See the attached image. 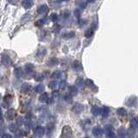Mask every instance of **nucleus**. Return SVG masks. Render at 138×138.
<instances>
[{"instance_id":"20","label":"nucleus","mask_w":138,"mask_h":138,"mask_svg":"<svg viewBox=\"0 0 138 138\" xmlns=\"http://www.w3.org/2000/svg\"><path fill=\"white\" fill-rule=\"evenodd\" d=\"M9 129H10V131H11V132L16 133L18 130V125L16 124V123H10L9 125Z\"/></svg>"},{"instance_id":"46","label":"nucleus","mask_w":138,"mask_h":138,"mask_svg":"<svg viewBox=\"0 0 138 138\" xmlns=\"http://www.w3.org/2000/svg\"><path fill=\"white\" fill-rule=\"evenodd\" d=\"M64 99H65V100H67V101H68V100H70V99H71V97H70L69 95H66V96H65Z\"/></svg>"},{"instance_id":"8","label":"nucleus","mask_w":138,"mask_h":138,"mask_svg":"<svg viewBox=\"0 0 138 138\" xmlns=\"http://www.w3.org/2000/svg\"><path fill=\"white\" fill-rule=\"evenodd\" d=\"M127 130L124 127H120L118 129V138H126Z\"/></svg>"},{"instance_id":"21","label":"nucleus","mask_w":138,"mask_h":138,"mask_svg":"<svg viewBox=\"0 0 138 138\" xmlns=\"http://www.w3.org/2000/svg\"><path fill=\"white\" fill-rule=\"evenodd\" d=\"M58 86H59V83H58L56 80L50 81L49 84V87L50 89H52V90H55Z\"/></svg>"},{"instance_id":"43","label":"nucleus","mask_w":138,"mask_h":138,"mask_svg":"<svg viewBox=\"0 0 138 138\" xmlns=\"http://www.w3.org/2000/svg\"><path fill=\"white\" fill-rule=\"evenodd\" d=\"M2 138H12V135H10V134L5 133V134H4V135H3V136H2Z\"/></svg>"},{"instance_id":"10","label":"nucleus","mask_w":138,"mask_h":138,"mask_svg":"<svg viewBox=\"0 0 138 138\" xmlns=\"http://www.w3.org/2000/svg\"><path fill=\"white\" fill-rule=\"evenodd\" d=\"M72 67L75 72H79L81 70V64L79 60H74L72 63Z\"/></svg>"},{"instance_id":"17","label":"nucleus","mask_w":138,"mask_h":138,"mask_svg":"<svg viewBox=\"0 0 138 138\" xmlns=\"http://www.w3.org/2000/svg\"><path fill=\"white\" fill-rule=\"evenodd\" d=\"M117 114L121 118H123L127 115V110L124 108H118V110H117Z\"/></svg>"},{"instance_id":"50","label":"nucleus","mask_w":138,"mask_h":138,"mask_svg":"<svg viewBox=\"0 0 138 138\" xmlns=\"http://www.w3.org/2000/svg\"><path fill=\"white\" fill-rule=\"evenodd\" d=\"M0 100H1V94H0Z\"/></svg>"},{"instance_id":"11","label":"nucleus","mask_w":138,"mask_h":138,"mask_svg":"<svg viewBox=\"0 0 138 138\" xmlns=\"http://www.w3.org/2000/svg\"><path fill=\"white\" fill-rule=\"evenodd\" d=\"M15 117H16V111L13 109H10V110H9L6 112V118H7L8 120H13L15 118Z\"/></svg>"},{"instance_id":"13","label":"nucleus","mask_w":138,"mask_h":138,"mask_svg":"<svg viewBox=\"0 0 138 138\" xmlns=\"http://www.w3.org/2000/svg\"><path fill=\"white\" fill-rule=\"evenodd\" d=\"M33 5H34V3L30 0H24V1L22 2V6L24 9H30V8L32 7Z\"/></svg>"},{"instance_id":"6","label":"nucleus","mask_w":138,"mask_h":138,"mask_svg":"<svg viewBox=\"0 0 138 138\" xmlns=\"http://www.w3.org/2000/svg\"><path fill=\"white\" fill-rule=\"evenodd\" d=\"M1 60H2V63H3L5 66H9V65H11V60H10V56L7 55V54H4L1 57Z\"/></svg>"},{"instance_id":"40","label":"nucleus","mask_w":138,"mask_h":138,"mask_svg":"<svg viewBox=\"0 0 138 138\" xmlns=\"http://www.w3.org/2000/svg\"><path fill=\"white\" fill-rule=\"evenodd\" d=\"M50 18H51V20L53 21V22H55V21H57L58 19V15L56 13H52L51 16H50Z\"/></svg>"},{"instance_id":"48","label":"nucleus","mask_w":138,"mask_h":138,"mask_svg":"<svg viewBox=\"0 0 138 138\" xmlns=\"http://www.w3.org/2000/svg\"><path fill=\"white\" fill-rule=\"evenodd\" d=\"M2 136H3V131L0 129V138H2Z\"/></svg>"},{"instance_id":"15","label":"nucleus","mask_w":138,"mask_h":138,"mask_svg":"<svg viewBox=\"0 0 138 138\" xmlns=\"http://www.w3.org/2000/svg\"><path fill=\"white\" fill-rule=\"evenodd\" d=\"M34 68H35V66H34V65H33L32 63H27L24 66L25 72L28 73V74H29V73H32L33 70H34Z\"/></svg>"},{"instance_id":"42","label":"nucleus","mask_w":138,"mask_h":138,"mask_svg":"<svg viewBox=\"0 0 138 138\" xmlns=\"http://www.w3.org/2000/svg\"><path fill=\"white\" fill-rule=\"evenodd\" d=\"M85 24H86V21L84 19H80L79 21V25H80V26H83V25H85Z\"/></svg>"},{"instance_id":"35","label":"nucleus","mask_w":138,"mask_h":138,"mask_svg":"<svg viewBox=\"0 0 138 138\" xmlns=\"http://www.w3.org/2000/svg\"><path fill=\"white\" fill-rule=\"evenodd\" d=\"M46 49H44V48H41L39 50H38V52H37V54H36V55L37 56H44L45 54H46Z\"/></svg>"},{"instance_id":"29","label":"nucleus","mask_w":138,"mask_h":138,"mask_svg":"<svg viewBox=\"0 0 138 138\" xmlns=\"http://www.w3.org/2000/svg\"><path fill=\"white\" fill-rule=\"evenodd\" d=\"M43 90H44V85H37L35 87V91L37 93H41L43 91Z\"/></svg>"},{"instance_id":"38","label":"nucleus","mask_w":138,"mask_h":138,"mask_svg":"<svg viewBox=\"0 0 138 138\" xmlns=\"http://www.w3.org/2000/svg\"><path fill=\"white\" fill-rule=\"evenodd\" d=\"M74 14L77 18H79V17H80V15H81L80 10H79V9H75L74 11Z\"/></svg>"},{"instance_id":"52","label":"nucleus","mask_w":138,"mask_h":138,"mask_svg":"<svg viewBox=\"0 0 138 138\" xmlns=\"http://www.w3.org/2000/svg\"><path fill=\"white\" fill-rule=\"evenodd\" d=\"M137 138H138V137H137Z\"/></svg>"},{"instance_id":"5","label":"nucleus","mask_w":138,"mask_h":138,"mask_svg":"<svg viewBox=\"0 0 138 138\" xmlns=\"http://www.w3.org/2000/svg\"><path fill=\"white\" fill-rule=\"evenodd\" d=\"M136 102L137 98L135 96H131L126 100V105H128L129 107H132V106H135L136 104Z\"/></svg>"},{"instance_id":"14","label":"nucleus","mask_w":138,"mask_h":138,"mask_svg":"<svg viewBox=\"0 0 138 138\" xmlns=\"http://www.w3.org/2000/svg\"><path fill=\"white\" fill-rule=\"evenodd\" d=\"M58 64H59V60H58L56 57H51L49 60V62H48V65L50 66H56V65H58Z\"/></svg>"},{"instance_id":"44","label":"nucleus","mask_w":138,"mask_h":138,"mask_svg":"<svg viewBox=\"0 0 138 138\" xmlns=\"http://www.w3.org/2000/svg\"><path fill=\"white\" fill-rule=\"evenodd\" d=\"M33 124H34V123L29 122V123H28V124H27V128H28V129H31V128L33 127Z\"/></svg>"},{"instance_id":"23","label":"nucleus","mask_w":138,"mask_h":138,"mask_svg":"<svg viewBox=\"0 0 138 138\" xmlns=\"http://www.w3.org/2000/svg\"><path fill=\"white\" fill-rule=\"evenodd\" d=\"M14 74H15V76L16 78H20V77L22 76V74H24V72H22V69L20 68V67H17L15 69V71H14Z\"/></svg>"},{"instance_id":"19","label":"nucleus","mask_w":138,"mask_h":138,"mask_svg":"<svg viewBox=\"0 0 138 138\" xmlns=\"http://www.w3.org/2000/svg\"><path fill=\"white\" fill-rule=\"evenodd\" d=\"M62 72L61 71H60V70H56V71H54V72L52 74V78L53 79H60L62 77Z\"/></svg>"},{"instance_id":"24","label":"nucleus","mask_w":138,"mask_h":138,"mask_svg":"<svg viewBox=\"0 0 138 138\" xmlns=\"http://www.w3.org/2000/svg\"><path fill=\"white\" fill-rule=\"evenodd\" d=\"M91 113H93V116H98V115L100 114V109L96 105L93 106L91 107Z\"/></svg>"},{"instance_id":"12","label":"nucleus","mask_w":138,"mask_h":138,"mask_svg":"<svg viewBox=\"0 0 138 138\" xmlns=\"http://www.w3.org/2000/svg\"><path fill=\"white\" fill-rule=\"evenodd\" d=\"M109 113H110V109L107 106H103L102 109H100V114L103 118H107L109 116Z\"/></svg>"},{"instance_id":"49","label":"nucleus","mask_w":138,"mask_h":138,"mask_svg":"<svg viewBox=\"0 0 138 138\" xmlns=\"http://www.w3.org/2000/svg\"><path fill=\"white\" fill-rule=\"evenodd\" d=\"M13 138H19V136H18V135H16H16H15V136H14Z\"/></svg>"},{"instance_id":"27","label":"nucleus","mask_w":138,"mask_h":138,"mask_svg":"<svg viewBox=\"0 0 138 138\" xmlns=\"http://www.w3.org/2000/svg\"><path fill=\"white\" fill-rule=\"evenodd\" d=\"M54 123H49V125H48V127H47V134H48V135H51L52 132L54 131Z\"/></svg>"},{"instance_id":"3","label":"nucleus","mask_w":138,"mask_h":138,"mask_svg":"<svg viewBox=\"0 0 138 138\" xmlns=\"http://www.w3.org/2000/svg\"><path fill=\"white\" fill-rule=\"evenodd\" d=\"M83 110H84V106H83V104H81L79 103H75L72 108L73 112H74V113H76V114L81 113V112L83 111Z\"/></svg>"},{"instance_id":"26","label":"nucleus","mask_w":138,"mask_h":138,"mask_svg":"<svg viewBox=\"0 0 138 138\" xmlns=\"http://www.w3.org/2000/svg\"><path fill=\"white\" fill-rule=\"evenodd\" d=\"M75 83H76V85H78L79 87H82L83 85L85 84V81L84 79L82 78H80V77H79V78L76 79V80H75Z\"/></svg>"},{"instance_id":"16","label":"nucleus","mask_w":138,"mask_h":138,"mask_svg":"<svg viewBox=\"0 0 138 138\" xmlns=\"http://www.w3.org/2000/svg\"><path fill=\"white\" fill-rule=\"evenodd\" d=\"M49 99V97L47 93L41 94V95L39 97V100H40V102H41V103H48Z\"/></svg>"},{"instance_id":"41","label":"nucleus","mask_w":138,"mask_h":138,"mask_svg":"<svg viewBox=\"0 0 138 138\" xmlns=\"http://www.w3.org/2000/svg\"><path fill=\"white\" fill-rule=\"evenodd\" d=\"M66 81H61L60 83H59V86H60V89H65L66 88Z\"/></svg>"},{"instance_id":"39","label":"nucleus","mask_w":138,"mask_h":138,"mask_svg":"<svg viewBox=\"0 0 138 138\" xmlns=\"http://www.w3.org/2000/svg\"><path fill=\"white\" fill-rule=\"evenodd\" d=\"M62 17L64 18H67L69 17V16H70V11L69 10H64L63 12H62Z\"/></svg>"},{"instance_id":"33","label":"nucleus","mask_w":138,"mask_h":138,"mask_svg":"<svg viewBox=\"0 0 138 138\" xmlns=\"http://www.w3.org/2000/svg\"><path fill=\"white\" fill-rule=\"evenodd\" d=\"M30 89V85H29L28 83H22V91L26 93V91H28Z\"/></svg>"},{"instance_id":"9","label":"nucleus","mask_w":138,"mask_h":138,"mask_svg":"<svg viewBox=\"0 0 138 138\" xmlns=\"http://www.w3.org/2000/svg\"><path fill=\"white\" fill-rule=\"evenodd\" d=\"M104 132L107 135V136H109V135L114 134V128L110 124H108V125H106V126L104 127Z\"/></svg>"},{"instance_id":"22","label":"nucleus","mask_w":138,"mask_h":138,"mask_svg":"<svg viewBox=\"0 0 138 138\" xmlns=\"http://www.w3.org/2000/svg\"><path fill=\"white\" fill-rule=\"evenodd\" d=\"M130 127L133 129H138V120L135 118H133L130 120Z\"/></svg>"},{"instance_id":"30","label":"nucleus","mask_w":138,"mask_h":138,"mask_svg":"<svg viewBox=\"0 0 138 138\" xmlns=\"http://www.w3.org/2000/svg\"><path fill=\"white\" fill-rule=\"evenodd\" d=\"M35 79L37 82H41V81H43V79H44V75L41 74H36L35 75Z\"/></svg>"},{"instance_id":"7","label":"nucleus","mask_w":138,"mask_h":138,"mask_svg":"<svg viewBox=\"0 0 138 138\" xmlns=\"http://www.w3.org/2000/svg\"><path fill=\"white\" fill-rule=\"evenodd\" d=\"M48 11H49V8H48V6L46 5H40L38 7V9H37V13H38L39 15H43V14H46Z\"/></svg>"},{"instance_id":"2","label":"nucleus","mask_w":138,"mask_h":138,"mask_svg":"<svg viewBox=\"0 0 138 138\" xmlns=\"http://www.w3.org/2000/svg\"><path fill=\"white\" fill-rule=\"evenodd\" d=\"M45 133H46V129L42 126H37L36 128L34 129V135L35 136L41 137L44 135Z\"/></svg>"},{"instance_id":"47","label":"nucleus","mask_w":138,"mask_h":138,"mask_svg":"<svg viewBox=\"0 0 138 138\" xmlns=\"http://www.w3.org/2000/svg\"><path fill=\"white\" fill-rule=\"evenodd\" d=\"M3 118V115H2V110H1V107H0V119Z\"/></svg>"},{"instance_id":"32","label":"nucleus","mask_w":138,"mask_h":138,"mask_svg":"<svg viewBox=\"0 0 138 138\" xmlns=\"http://www.w3.org/2000/svg\"><path fill=\"white\" fill-rule=\"evenodd\" d=\"M12 99H13V98H12L11 95H6L5 97V104H10V103L12 102Z\"/></svg>"},{"instance_id":"18","label":"nucleus","mask_w":138,"mask_h":138,"mask_svg":"<svg viewBox=\"0 0 138 138\" xmlns=\"http://www.w3.org/2000/svg\"><path fill=\"white\" fill-rule=\"evenodd\" d=\"M69 93L71 94V96H75L78 93V88L75 85H71L69 86Z\"/></svg>"},{"instance_id":"4","label":"nucleus","mask_w":138,"mask_h":138,"mask_svg":"<svg viewBox=\"0 0 138 138\" xmlns=\"http://www.w3.org/2000/svg\"><path fill=\"white\" fill-rule=\"evenodd\" d=\"M103 129L100 128L99 126H96L93 129V135L97 138L101 137L102 135H103Z\"/></svg>"},{"instance_id":"51","label":"nucleus","mask_w":138,"mask_h":138,"mask_svg":"<svg viewBox=\"0 0 138 138\" xmlns=\"http://www.w3.org/2000/svg\"><path fill=\"white\" fill-rule=\"evenodd\" d=\"M137 118H138V117H137Z\"/></svg>"},{"instance_id":"34","label":"nucleus","mask_w":138,"mask_h":138,"mask_svg":"<svg viewBox=\"0 0 138 138\" xmlns=\"http://www.w3.org/2000/svg\"><path fill=\"white\" fill-rule=\"evenodd\" d=\"M31 17H32V16H31L30 15V14H25V15L22 17V22H29V21H30V20L31 19Z\"/></svg>"},{"instance_id":"25","label":"nucleus","mask_w":138,"mask_h":138,"mask_svg":"<svg viewBox=\"0 0 138 138\" xmlns=\"http://www.w3.org/2000/svg\"><path fill=\"white\" fill-rule=\"evenodd\" d=\"M85 84L86 85L87 87H89V88H91V89L95 88V85H94L93 81L91 80V79H86V80H85Z\"/></svg>"},{"instance_id":"45","label":"nucleus","mask_w":138,"mask_h":138,"mask_svg":"<svg viewBox=\"0 0 138 138\" xmlns=\"http://www.w3.org/2000/svg\"><path fill=\"white\" fill-rule=\"evenodd\" d=\"M107 138H118V137H117V135H115V133H114V134H112V135H109V136H107Z\"/></svg>"},{"instance_id":"28","label":"nucleus","mask_w":138,"mask_h":138,"mask_svg":"<svg viewBox=\"0 0 138 138\" xmlns=\"http://www.w3.org/2000/svg\"><path fill=\"white\" fill-rule=\"evenodd\" d=\"M93 33H94L93 32V30L91 28L87 29V30H85V36L86 37V38H90V37L93 36Z\"/></svg>"},{"instance_id":"37","label":"nucleus","mask_w":138,"mask_h":138,"mask_svg":"<svg viewBox=\"0 0 138 138\" xmlns=\"http://www.w3.org/2000/svg\"><path fill=\"white\" fill-rule=\"evenodd\" d=\"M45 24V20H43V19H40L38 21H36L35 22V26H37V27H41V26H43V24Z\"/></svg>"},{"instance_id":"1","label":"nucleus","mask_w":138,"mask_h":138,"mask_svg":"<svg viewBox=\"0 0 138 138\" xmlns=\"http://www.w3.org/2000/svg\"><path fill=\"white\" fill-rule=\"evenodd\" d=\"M72 135H73L72 129L69 126H65L62 129V134H61L62 138H72Z\"/></svg>"},{"instance_id":"31","label":"nucleus","mask_w":138,"mask_h":138,"mask_svg":"<svg viewBox=\"0 0 138 138\" xmlns=\"http://www.w3.org/2000/svg\"><path fill=\"white\" fill-rule=\"evenodd\" d=\"M75 35V33L74 31H71V32H67V33H65V34L62 35L63 38H66V39H69V38H72Z\"/></svg>"},{"instance_id":"36","label":"nucleus","mask_w":138,"mask_h":138,"mask_svg":"<svg viewBox=\"0 0 138 138\" xmlns=\"http://www.w3.org/2000/svg\"><path fill=\"white\" fill-rule=\"evenodd\" d=\"M24 123H25V118H22V117H19V118H17V120H16V124H17L18 126L24 124Z\"/></svg>"}]
</instances>
